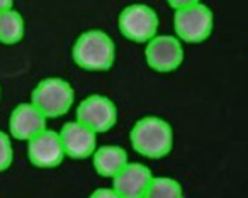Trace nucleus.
I'll list each match as a JSON object with an SVG mask.
<instances>
[{
	"label": "nucleus",
	"mask_w": 248,
	"mask_h": 198,
	"mask_svg": "<svg viewBox=\"0 0 248 198\" xmlns=\"http://www.w3.org/2000/svg\"><path fill=\"white\" fill-rule=\"evenodd\" d=\"M173 127L158 115H145L133 124L129 130L131 147L143 157L160 159L173 149Z\"/></svg>",
	"instance_id": "obj_1"
},
{
	"label": "nucleus",
	"mask_w": 248,
	"mask_h": 198,
	"mask_svg": "<svg viewBox=\"0 0 248 198\" xmlns=\"http://www.w3.org/2000/svg\"><path fill=\"white\" fill-rule=\"evenodd\" d=\"M169 7L173 11V29L182 42L201 44L214 29V14L211 7L197 0H172Z\"/></svg>",
	"instance_id": "obj_2"
},
{
	"label": "nucleus",
	"mask_w": 248,
	"mask_h": 198,
	"mask_svg": "<svg viewBox=\"0 0 248 198\" xmlns=\"http://www.w3.org/2000/svg\"><path fill=\"white\" fill-rule=\"evenodd\" d=\"M72 58L85 71H109L116 63V42L102 29H89L73 41Z\"/></svg>",
	"instance_id": "obj_3"
},
{
	"label": "nucleus",
	"mask_w": 248,
	"mask_h": 198,
	"mask_svg": "<svg viewBox=\"0 0 248 198\" xmlns=\"http://www.w3.org/2000/svg\"><path fill=\"white\" fill-rule=\"evenodd\" d=\"M29 102L38 107L46 119H60L75 103V88L62 76H46L36 83Z\"/></svg>",
	"instance_id": "obj_4"
},
{
	"label": "nucleus",
	"mask_w": 248,
	"mask_h": 198,
	"mask_svg": "<svg viewBox=\"0 0 248 198\" xmlns=\"http://www.w3.org/2000/svg\"><path fill=\"white\" fill-rule=\"evenodd\" d=\"M158 14L146 4L126 5L117 17V28L121 34L128 41L138 44H148L152 39H155L158 36Z\"/></svg>",
	"instance_id": "obj_5"
},
{
	"label": "nucleus",
	"mask_w": 248,
	"mask_h": 198,
	"mask_svg": "<svg viewBox=\"0 0 248 198\" xmlns=\"http://www.w3.org/2000/svg\"><path fill=\"white\" fill-rule=\"evenodd\" d=\"M77 120L92 129L95 134L109 132L117 124L119 110L112 99L102 93L87 95L77 107Z\"/></svg>",
	"instance_id": "obj_6"
},
{
	"label": "nucleus",
	"mask_w": 248,
	"mask_h": 198,
	"mask_svg": "<svg viewBox=\"0 0 248 198\" xmlns=\"http://www.w3.org/2000/svg\"><path fill=\"white\" fill-rule=\"evenodd\" d=\"M186 51L177 36L158 34L145 44V61L156 73H172L182 66Z\"/></svg>",
	"instance_id": "obj_7"
},
{
	"label": "nucleus",
	"mask_w": 248,
	"mask_h": 198,
	"mask_svg": "<svg viewBox=\"0 0 248 198\" xmlns=\"http://www.w3.org/2000/svg\"><path fill=\"white\" fill-rule=\"evenodd\" d=\"M46 129H48V119L31 102L17 103L9 115V134L12 139L29 142Z\"/></svg>",
	"instance_id": "obj_8"
},
{
	"label": "nucleus",
	"mask_w": 248,
	"mask_h": 198,
	"mask_svg": "<svg viewBox=\"0 0 248 198\" xmlns=\"http://www.w3.org/2000/svg\"><path fill=\"white\" fill-rule=\"evenodd\" d=\"M28 156L32 166L39 168V170L58 168L66 157L58 130L46 129L45 132L29 141Z\"/></svg>",
	"instance_id": "obj_9"
},
{
	"label": "nucleus",
	"mask_w": 248,
	"mask_h": 198,
	"mask_svg": "<svg viewBox=\"0 0 248 198\" xmlns=\"http://www.w3.org/2000/svg\"><path fill=\"white\" fill-rule=\"evenodd\" d=\"M62 137L63 149H65L66 157L72 159H89L97 151V136L92 129L83 126L78 120H70L63 124L62 129L58 130Z\"/></svg>",
	"instance_id": "obj_10"
},
{
	"label": "nucleus",
	"mask_w": 248,
	"mask_h": 198,
	"mask_svg": "<svg viewBox=\"0 0 248 198\" xmlns=\"http://www.w3.org/2000/svg\"><path fill=\"white\" fill-rule=\"evenodd\" d=\"M153 173L143 163H129L112 180V190L121 198H145L150 184L153 181Z\"/></svg>",
	"instance_id": "obj_11"
},
{
	"label": "nucleus",
	"mask_w": 248,
	"mask_h": 198,
	"mask_svg": "<svg viewBox=\"0 0 248 198\" xmlns=\"http://www.w3.org/2000/svg\"><path fill=\"white\" fill-rule=\"evenodd\" d=\"M129 163L131 161H129L128 151L117 144L99 146L92 156V166L95 173L102 178H109V180L117 176Z\"/></svg>",
	"instance_id": "obj_12"
},
{
	"label": "nucleus",
	"mask_w": 248,
	"mask_h": 198,
	"mask_svg": "<svg viewBox=\"0 0 248 198\" xmlns=\"http://www.w3.org/2000/svg\"><path fill=\"white\" fill-rule=\"evenodd\" d=\"M26 36V21L19 11H11L0 14V42L7 46H14L24 39Z\"/></svg>",
	"instance_id": "obj_13"
},
{
	"label": "nucleus",
	"mask_w": 248,
	"mask_h": 198,
	"mask_svg": "<svg viewBox=\"0 0 248 198\" xmlns=\"http://www.w3.org/2000/svg\"><path fill=\"white\" fill-rule=\"evenodd\" d=\"M145 198H186L180 181L170 176H155Z\"/></svg>",
	"instance_id": "obj_14"
},
{
	"label": "nucleus",
	"mask_w": 248,
	"mask_h": 198,
	"mask_svg": "<svg viewBox=\"0 0 248 198\" xmlns=\"http://www.w3.org/2000/svg\"><path fill=\"white\" fill-rule=\"evenodd\" d=\"M14 163V147L9 132L0 130V173L7 171Z\"/></svg>",
	"instance_id": "obj_15"
},
{
	"label": "nucleus",
	"mask_w": 248,
	"mask_h": 198,
	"mask_svg": "<svg viewBox=\"0 0 248 198\" xmlns=\"http://www.w3.org/2000/svg\"><path fill=\"white\" fill-rule=\"evenodd\" d=\"M89 198H121L116 191L112 190V186H100L97 190H93L92 193L89 195Z\"/></svg>",
	"instance_id": "obj_16"
},
{
	"label": "nucleus",
	"mask_w": 248,
	"mask_h": 198,
	"mask_svg": "<svg viewBox=\"0 0 248 198\" xmlns=\"http://www.w3.org/2000/svg\"><path fill=\"white\" fill-rule=\"evenodd\" d=\"M11 9H14V4H12L11 0H0V14L11 11Z\"/></svg>",
	"instance_id": "obj_17"
},
{
	"label": "nucleus",
	"mask_w": 248,
	"mask_h": 198,
	"mask_svg": "<svg viewBox=\"0 0 248 198\" xmlns=\"http://www.w3.org/2000/svg\"><path fill=\"white\" fill-rule=\"evenodd\" d=\"M0 99H2V88H0Z\"/></svg>",
	"instance_id": "obj_18"
}]
</instances>
